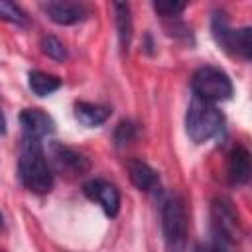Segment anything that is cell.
<instances>
[{
  "mask_svg": "<svg viewBox=\"0 0 252 252\" xmlns=\"http://www.w3.org/2000/svg\"><path fill=\"white\" fill-rule=\"evenodd\" d=\"M18 177L22 185L37 195L49 193L53 187V171L47 163L41 140L22 138L20 156H18Z\"/></svg>",
  "mask_w": 252,
  "mask_h": 252,
  "instance_id": "6da1fadb",
  "label": "cell"
},
{
  "mask_svg": "<svg viewBox=\"0 0 252 252\" xmlns=\"http://www.w3.org/2000/svg\"><path fill=\"white\" fill-rule=\"evenodd\" d=\"M224 126L222 112L207 100H201L197 96L191 98L185 114V132L193 144H205L211 138H215Z\"/></svg>",
  "mask_w": 252,
  "mask_h": 252,
  "instance_id": "7a4b0ae2",
  "label": "cell"
},
{
  "mask_svg": "<svg viewBox=\"0 0 252 252\" xmlns=\"http://www.w3.org/2000/svg\"><path fill=\"white\" fill-rule=\"evenodd\" d=\"M211 228L215 242L232 246L238 244L244 236V228L238 217V211L234 209L232 201L226 197H215L211 203Z\"/></svg>",
  "mask_w": 252,
  "mask_h": 252,
  "instance_id": "3957f363",
  "label": "cell"
},
{
  "mask_svg": "<svg viewBox=\"0 0 252 252\" xmlns=\"http://www.w3.org/2000/svg\"><path fill=\"white\" fill-rule=\"evenodd\" d=\"M191 89L197 98L213 104L220 100H228L234 91L230 77L220 67H215V65L199 67L191 77Z\"/></svg>",
  "mask_w": 252,
  "mask_h": 252,
  "instance_id": "277c9868",
  "label": "cell"
},
{
  "mask_svg": "<svg viewBox=\"0 0 252 252\" xmlns=\"http://www.w3.org/2000/svg\"><path fill=\"white\" fill-rule=\"evenodd\" d=\"M161 230L165 244L171 252H181L187 244L189 219L181 197H169L161 209Z\"/></svg>",
  "mask_w": 252,
  "mask_h": 252,
  "instance_id": "5b68a950",
  "label": "cell"
},
{
  "mask_svg": "<svg viewBox=\"0 0 252 252\" xmlns=\"http://www.w3.org/2000/svg\"><path fill=\"white\" fill-rule=\"evenodd\" d=\"M211 33H213V39L217 41V45L220 49H224L226 53L238 55L244 61H250V57H252V30L248 26L234 30L228 26V22L222 14H215L213 22H211Z\"/></svg>",
  "mask_w": 252,
  "mask_h": 252,
  "instance_id": "8992f818",
  "label": "cell"
},
{
  "mask_svg": "<svg viewBox=\"0 0 252 252\" xmlns=\"http://www.w3.org/2000/svg\"><path fill=\"white\" fill-rule=\"evenodd\" d=\"M49 156L53 159V165L59 173H65L69 177H79L91 169V161L79 154L77 150L63 146V144H53L49 150Z\"/></svg>",
  "mask_w": 252,
  "mask_h": 252,
  "instance_id": "52a82bcc",
  "label": "cell"
},
{
  "mask_svg": "<svg viewBox=\"0 0 252 252\" xmlns=\"http://www.w3.org/2000/svg\"><path fill=\"white\" fill-rule=\"evenodd\" d=\"M83 193L98 203L104 211L106 217H116L120 211V191L116 189L114 183L104 181V179H91L83 185Z\"/></svg>",
  "mask_w": 252,
  "mask_h": 252,
  "instance_id": "ba28073f",
  "label": "cell"
},
{
  "mask_svg": "<svg viewBox=\"0 0 252 252\" xmlns=\"http://www.w3.org/2000/svg\"><path fill=\"white\" fill-rule=\"evenodd\" d=\"M20 124H22V132L26 138L41 140L55 132L53 118L41 108H24L20 112Z\"/></svg>",
  "mask_w": 252,
  "mask_h": 252,
  "instance_id": "9c48e42d",
  "label": "cell"
},
{
  "mask_svg": "<svg viewBox=\"0 0 252 252\" xmlns=\"http://www.w3.org/2000/svg\"><path fill=\"white\" fill-rule=\"evenodd\" d=\"M47 18L57 26H73L87 18V8L77 2H47L43 4Z\"/></svg>",
  "mask_w": 252,
  "mask_h": 252,
  "instance_id": "30bf717a",
  "label": "cell"
},
{
  "mask_svg": "<svg viewBox=\"0 0 252 252\" xmlns=\"http://www.w3.org/2000/svg\"><path fill=\"white\" fill-rule=\"evenodd\" d=\"M252 173L250 154L244 146H234L228 154V181L232 185H246Z\"/></svg>",
  "mask_w": 252,
  "mask_h": 252,
  "instance_id": "8fae6325",
  "label": "cell"
},
{
  "mask_svg": "<svg viewBox=\"0 0 252 252\" xmlns=\"http://www.w3.org/2000/svg\"><path fill=\"white\" fill-rule=\"evenodd\" d=\"M126 167H128V177H130L132 185L138 187L140 191H154L159 185L158 171L152 165H148L146 161H142V159H130L126 163Z\"/></svg>",
  "mask_w": 252,
  "mask_h": 252,
  "instance_id": "7c38bea8",
  "label": "cell"
},
{
  "mask_svg": "<svg viewBox=\"0 0 252 252\" xmlns=\"http://www.w3.org/2000/svg\"><path fill=\"white\" fill-rule=\"evenodd\" d=\"M112 114V108L106 104H96V102H75V118L87 126V128H96L104 124Z\"/></svg>",
  "mask_w": 252,
  "mask_h": 252,
  "instance_id": "4fadbf2b",
  "label": "cell"
},
{
  "mask_svg": "<svg viewBox=\"0 0 252 252\" xmlns=\"http://www.w3.org/2000/svg\"><path fill=\"white\" fill-rule=\"evenodd\" d=\"M112 10H114V22H116V32H118V41H120V47L126 51L130 47L132 33H134L130 4H126V2H114L112 4Z\"/></svg>",
  "mask_w": 252,
  "mask_h": 252,
  "instance_id": "5bb4252c",
  "label": "cell"
},
{
  "mask_svg": "<svg viewBox=\"0 0 252 252\" xmlns=\"http://www.w3.org/2000/svg\"><path fill=\"white\" fill-rule=\"evenodd\" d=\"M28 85H30V89L35 96H49V94H53L55 91L61 89L63 81L57 75L33 69V71L28 73Z\"/></svg>",
  "mask_w": 252,
  "mask_h": 252,
  "instance_id": "9a60e30c",
  "label": "cell"
},
{
  "mask_svg": "<svg viewBox=\"0 0 252 252\" xmlns=\"http://www.w3.org/2000/svg\"><path fill=\"white\" fill-rule=\"evenodd\" d=\"M0 20L10 22V24L20 26V28H26L30 24L26 12L20 6H16L14 2H8V0H0Z\"/></svg>",
  "mask_w": 252,
  "mask_h": 252,
  "instance_id": "2e32d148",
  "label": "cell"
},
{
  "mask_svg": "<svg viewBox=\"0 0 252 252\" xmlns=\"http://www.w3.org/2000/svg\"><path fill=\"white\" fill-rule=\"evenodd\" d=\"M41 51L53 61H65L67 59V47L55 37V35H45L41 37Z\"/></svg>",
  "mask_w": 252,
  "mask_h": 252,
  "instance_id": "e0dca14e",
  "label": "cell"
},
{
  "mask_svg": "<svg viewBox=\"0 0 252 252\" xmlns=\"http://www.w3.org/2000/svg\"><path fill=\"white\" fill-rule=\"evenodd\" d=\"M136 136H138V126L132 120H120L118 122L116 130H114V142H116V146L130 144Z\"/></svg>",
  "mask_w": 252,
  "mask_h": 252,
  "instance_id": "ac0fdd59",
  "label": "cell"
},
{
  "mask_svg": "<svg viewBox=\"0 0 252 252\" xmlns=\"http://www.w3.org/2000/svg\"><path fill=\"white\" fill-rule=\"evenodd\" d=\"M185 2H175V0H156L154 2V10L161 16V18H175L185 10Z\"/></svg>",
  "mask_w": 252,
  "mask_h": 252,
  "instance_id": "d6986e66",
  "label": "cell"
},
{
  "mask_svg": "<svg viewBox=\"0 0 252 252\" xmlns=\"http://www.w3.org/2000/svg\"><path fill=\"white\" fill-rule=\"evenodd\" d=\"M197 252H228L224 244H219V242H209V244H199L197 246Z\"/></svg>",
  "mask_w": 252,
  "mask_h": 252,
  "instance_id": "ffe728a7",
  "label": "cell"
},
{
  "mask_svg": "<svg viewBox=\"0 0 252 252\" xmlns=\"http://www.w3.org/2000/svg\"><path fill=\"white\" fill-rule=\"evenodd\" d=\"M0 134H6V118H4L2 108H0Z\"/></svg>",
  "mask_w": 252,
  "mask_h": 252,
  "instance_id": "44dd1931",
  "label": "cell"
},
{
  "mask_svg": "<svg viewBox=\"0 0 252 252\" xmlns=\"http://www.w3.org/2000/svg\"><path fill=\"white\" fill-rule=\"evenodd\" d=\"M2 224H4V217H2V213H0V228H2Z\"/></svg>",
  "mask_w": 252,
  "mask_h": 252,
  "instance_id": "7402d4cb",
  "label": "cell"
},
{
  "mask_svg": "<svg viewBox=\"0 0 252 252\" xmlns=\"http://www.w3.org/2000/svg\"><path fill=\"white\" fill-rule=\"evenodd\" d=\"M0 252H4V250H2V248H0Z\"/></svg>",
  "mask_w": 252,
  "mask_h": 252,
  "instance_id": "603a6c76",
  "label": "cell"
}]
</instances>
